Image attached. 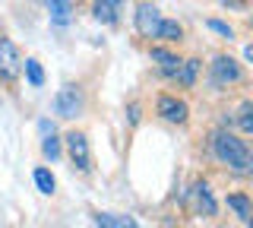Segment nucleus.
I'll return each instance as SVG.
<instances>
[{"mask_svg": "<svg viewBox=\"0 0 253 228\" xmlns=\"http://www.w3.org/2000/svg\"><path fill=\"white\" fill-rule=\"evenodd\" d=\"M212 155H215L221 165H228L231 171H237V175H250V168H253V155H250L247 143L237 139L234 133H228V130L212 133Z\"/></svg>", "mask_w": 253, "mask_h": 228, "instance_id": "1", "label": "nucleus"}, {"mask_svg": "<svg viewBox=\"0 0 253 228\" xmlns=\"http://www.w3.org/2000/svg\"><path fill=\"white\" fill-rule=\"evenodd\" d=\"M209 73H212V83L215 86H234V83L244 80V67L237 64L234 57H228V54H218V57L212 60Z\"/></svg>", "mask_w": 253, "mask_h": 228, "instance_id": "2", "label": "nucleus"}, {"mask_svg": "<svg viewBox=\"0 0 253 228\" xmlns=\"http://www.w3.org/2000/svg\"><path fill=\"white\" fill-rule=\"evenodd\" d=\"M19 70H22L19 48H16L10 38H0V80H3V83H16Z\"/></svg>", "mask_w": 253, "mask_h": 228, "instance_id": "3", "label": "nucleus"}, {"mask_svg": "<svg viewBox=\"0 0 253 228\" xmlns=\"http://www.w3.org/2000/svg\"><path fill=\"white\" fill-rule=\"evenodd\" d=\"M54 114L60 117H79L83 114V92L76 89V86H63V89L54 95Z\"/></svg>", "mask_w": 253, "mask_h": 228, "instance_id": "4", "label": "nucleus"}, {"mask_svg": "<svg viewBox=\"0 0 253 228\" xmlns=\"http://www.w3.org/2000/svg\"><path fill=\"white\" fill-rule=\"evenodd\" d=\"M67 149H70V159H73V168L79 171H92V155H89V139L85 133H67Z\"/></svg>", "mask_w": 253, "mask_h": 228, "instance_id": "5", "label": "nucleus"}, {"mask_svg": "<svg viewBox=\"0 0 253 228\" xmlns=\"http://www.w3.org/2000/svg\"><path fill=\"white\" fill-rule=\"evenodd\" d=\"M158 22H162V10H158L155 3H149V0H142L136 6V29L142 38H155L158 35Z\"/></svg>", "mask_w": 253, "mask_h": 228, "instance_id": "6", "label": "nucleus"}, {"mask_svg": "<svg viewBox=\"0 0 253 228\" xmlns=\"http://www.w3.org/2000/svg\"><path fill=\"white\" fill-rule=\"evenodd\" d=\"M155 111H158L162 121H168V124H184L187 114H190V108H187V101H180L174 95H162L158 105H155Z\"/></svg>", "mask_w": 253, "mask_h": 228, "instance_id": "7", "label": "nucleus"}, {"mask_svg": "<svg viewBox=\"0 0 253 228\" xmlns=\"http://www.w3.org/2000/svg\"><path fill=\"white\" fill-rule=\"evenodd\" d=\"M149 57L158 64V70H162V76H177V67H180V57L168 48H152L149 51Z\"/></svg>", "mask_w": 253, "mask_h": 228, "instance_id": "8", "label": "nucleus"}, {"mask_svg": "<svg viewBox=\"0 0 253 228\" xmlns=\"http://www.w3.org/2000/svg\"><path fill=\"white\" fill-rule=\"evenodd\" d=\"M193 203H196V212L200 216H215V200H212V190L206 181L193 184Z\"/></svg>", "mask_w": 253, "mask_h": 228, "instance_id": "9", "label": "nucleus"}, {"mask_svg": "<svg viewBox=\"0 0 253 228\" xmlns=\"http://www.w3.org/2000/svg\"><path fill=\"white\" fill-rule=\"evenodd\" d=\"M92 13H95V19H98V22L114 26V22H117V13H121V0H95Z\"/></svg>", "mask_w": 253, "mask_h": 228, "instance_id": "10", "label": "nucleus"}, {"mask_svg": "<svg viewBox=\"0 0 253 228\" xmlns=\"http://www.w3.org/2000/svg\"><path fill=\"white\" fill-rule=\"evenodd\" d=\"M51 10V22L54 26H67L73 19V0H44Z\"/></svg>", "mask_w": 253, "mask_h": 228, "instance_id": "11", "label": "nucleus"}, {"mask_svg": "<svg viewBox=\"0 0 253 228\" xmlns=\"http://www.w3.org/2000/svg\"><path fill=\"white\" fill-rule=\"evenodd\" d=\"M95 225L98 228H139L133 216H114V212H95Z\"/></svg>", "mask_w": 253, "mask_h": 228, "instance_id": "12", "label": "nucleus"}, {"mask_svg": "<svg viewBox=\"0 0 253 228\" xmlns=\"http://www.w3.org/2000/svg\"><path fill=\"white\" fill-rule=\"evenodd\" d=\"M155 38H162V42H171V45H174V42H180V38H184V29H180L177 19H165V16H162Z\"/></svg>", "mask_w": 253, "mask_h": 228, "instance_id": "13", "label": "nucleus"}, {"mask_svg": "<svg viewBox=\"0 0 253 228\" xmlns=\"http://www.w3.org/2000/svg\"><path fill=\"white\" fill-rule=\"evenodd\" d=\"M228 206L234 209V216L241 219V222L250 225V212H253V206H250V196H247V193H231V196H228Z\"/></svg>", "mask_w": 253, "mask_h": 228, "instance_id": "14", "label": "nucleus"}, {"mask_svg": "<svg viewBox=\"0 0 253 228\" xmlns=\"http://www.w3.org/2000/svg\"><path fill=\"white\" fill-rule=\"evenodd\" d=\"M200 60H196V57H190V60H180V67H177V80H180V86H187V89H190V86H193L196 83V73H200Z\"/></svg>", "mask_w": 253, "mask_h": 228, "instance_id": "15", "label": "nucleus"}, {"mask_svg": "<svg viewBox=\"0 0 253 228\" xmlns=\"http://www.w3.org/2000/svg\"><path fill=\"white\" fill-rule=\"evenodd\" d=\"M22 70H26V80H29V86H44V70H42V64H38L35 57H29V60H22Z\"/></svg>", "mask_w": 253, "mask_h": 228, "instance_id": "16", "label": "nucleus"}, {"mask_svg": "<svg viewBox=\"0 0 253 228\" xmlns=\"http://www.w3.org/2000/svg\"><path fill=\"white\" fill-rule=\"evenodd\" d=\"M35 184L42 193H54V187H57V181H54V175L47 168H35Z\"/></svg>", "mask_w": 253, "mask_h": 228, "instance_id": "17", "label": "nucleus"}, {"mask_svg": "<svg viewBox=\"0 0 253 228\" xmlns=\"http://www.w3.org/2000/svg\"><path fill=\"white\" fill-rule=\"evenodd\" d=\"M253 105H250V101H244V105H241V111H237V124H241V130L244 133H253Z\"/></svg>", "mask_w": 253, "mask_h": 228, "instance_id": "18", "label": "nucleus"}, {"mask_svg": "<svg viewBox=\"0 0 253 228\" xmlns=\"http://www.w3.org/2000/svg\"><path fill=\"white\" fill-rule=\"evenodd\" d=\"M42 152L47 155V159H57V155H60V139L57 137H54V133H51V137H44V143H42Z\"/></svg>", "mask_w": 253, "mask_h": 228, "instance_id": "19", "label": "nucleus"}, {"mask_svg": "<svg viewBox=\"0 0 253 228\" xmlns=\"http://www.w3.org/2000/svg\"><path fill=\"white\" fill-rule=\"evenodd\" d=\"M206 26L212 29V32H218V35H225V38H234V29L228 26V22H221V19H209Z\"/></svg>", "mask_w": 253, "mask_h": 228, "instance_id": "20", "label": "nucleus"}, {"mask_svg": "<svg viewBox=\"0 0 253 228\" xmlns=\"http://www.w3.org/2000/svg\"><path fill=\"white\" fill-rule=\"evenodd\" d=\"M130 121H133V124L139 121V105H130Z\"/></svg>", "mask_w": 253, "mask_h": 228, "instance_id": "21", "label": "nucleus"}, {"mask_svg": "<svg viewBox=\"0 0 253 228\" xmlns=\"http://www.w3.org/2000/svg\"><path fill=\"white\" fill-rule=\"evenodd\" d=\"M221 3H228V6H237V3H244V0H221Z\"/></svg>", "mask_w": 253, "mask_h": 228, "instance_id": "22", "label": "nucleus"}]
</instances>
